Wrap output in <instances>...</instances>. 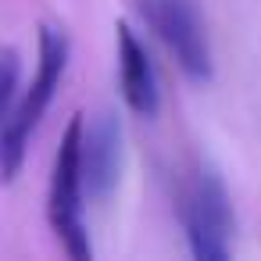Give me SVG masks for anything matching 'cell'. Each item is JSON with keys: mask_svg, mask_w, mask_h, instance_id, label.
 I'll list each match as a JSON object with an SVG mask.
<instances>
[{"mask_svg": "<svg viewBox=\"0 0 261 261\" xmlns=\"http://www.w3.org/2000/svg\"><path fill=\"white\" fill-rule=\"evenodd\" d=\"M147 29L161 40V47L175 58L186 79L207 83L215 75V54L207 40V25L193 0H136Z\"/></svg>", "mask_w": 261, "mask_h": 261, "instance_id": "cell-3", "label": "cell"}, {"mask_svg": "<svg viewBox=\"0 0 261 261\" xmlns=\"http://www.w3.org/2000/svg\"><path fill=\"white\" fill-rule=\"evenodd\" d=\"M68 58H72V43L68 33L54 22L40 25V61H36V75L29 86H22V97L15 100V108L4 115V129H0V172L4 182H15L25 154H29V140L40 129L50 100L58 97L65 72H68Z\"/></svg>", "mask_w": 261, "mask_h": 261, "instance_id": "cell-1", "label": "cell"}, {"mask_svg": "<svg viewBox=\"0 0 261 261\" xmlns=\"http://www.w3.org/2000/svg\"><path fill=\"white\" fill-rule=\"evenodd\" d=\"M83 129H86V118L72 115L65 133H61V143H58V154H54V165H50V186H47L50 229H54L58 243L65 247V254L75 257V261H90V254H93L90 232H86V222H83V200H86Z\"/></svg>", "mask_w": 261, "mask_h": 261, "instance_id": "cell-2", "label": "cell"}, {"mask_svg": "<svg viewBox=\"0 0 261 261\" xmlns=\"http://www.w3.org/2000/svg\"><path fill=\"white\" fill-rule=\"evenodd\" d=\"M179 222L190 243V254L200 261H225L232 254V232H236V218H232V204L229 193L222 186V179L215 172H197L182 193L179 204Z\"/></svg>", "mask_w": 261, "mask_h": 261, "instance_id": "cell-4", "label": "cell"}, {"mask_svg": "<svg viewBox=\"0 0 261 261\" xmlns=\"http://www.w3.org/2000/svg\"><path fill=\"white\" fill-rule=\"evenodd\" d=\"M115 36H118V86H122V100H125V108L136 118H154L158 108H161L154 61H150L143 40L133 33L129 22H118Z\"/></svg>", "mask_w": 261, "mask_h": 261, "instance_id": "cell-6", "label": "cell"}, {"mask_svg": "<svg viewBox=\"0 0 261 261\" xmlns=\"http://www.w3.org/2000/svg\"><path fill=\"white\" fill-rule=\"evenodd\" d=\"M0 118H4L15 100L22 97V58L15 47H4V54H0Z\"/></svg>", "mask_w": 261, "mask_h": 261, "instance_id": "cell-7", "label": "cell"}, {"mask_svg": "<svg viewBox=\"0 0 261 261\" xmlns=\"http://www.w3.org/2000/svg\"><path fill=\"white\" fill-rule=\"evenodd\" d=\"M122 165H125V133H122V122H118L115 111H100L83 129V179H86V197L108 200L118 190V182H122Z\"/></svg>", "mask_w": 261, "mask_h": 261, "instance_id": "cell-5", "label": "cell"}]
</instances>
